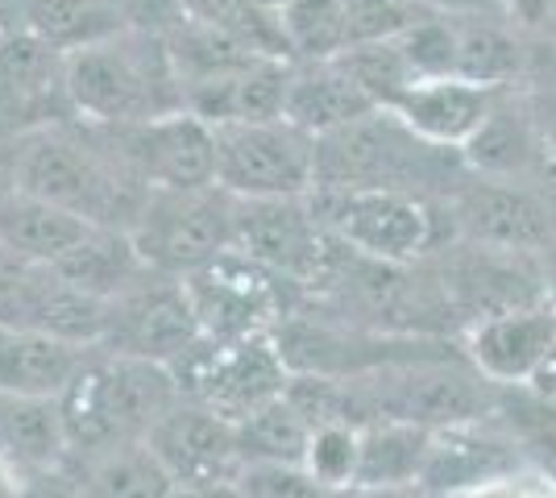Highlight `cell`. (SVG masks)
<instances>
[{
    "instance_id": "9",
    "label": "cell",
    "mask_w": 556,
    "mask_h": 498,
    "mask_svg": "<svg viewBox=\"0 0 556 498\" xmlns=\"http://www.w3.org/2000/svg\"><path fill=\"white\" fill-rule=\"evenodd\" d=\"M175 379H179L187 399H195V404L212 407L216 416L241 424L254 411L282 399L295 370L282 354L278 336H250V341H232V345L204 341L175 370Z\"/></svg>"
},
{
    "instance_id": "40",
    "label": "cell",
    "mask_w": 556,
    "mask_h": 498,
    "mask_svg": "<svg viewBox=\"0 0 556 498\" xmlns=\"http://www.w3.org/2000/svg\"><path fill=\"white\" fill-rule=\"evenodd\" d=\"M523 436H528L532 449H540L556 465V404L553 399H540V411L523 424Z\"/></svg>"
},
{
    "instance_id": "28",
    "label": "cell",
    "mask_w": 556,
    "mask_h": 498,
    "mask_svg": "<svg viewBox=\"0 0 556 498\" xmlns=\"http://www.w3.org/2000/svg\"><path fill=\"white\" fill-rule=\"evenodd\" d=\"M312 427L316 424L295 407V399L282 395L237 424V445H241L245 465H303Z\"/></svg>"
},
{
    "instance_id": "42",
    "label": "cell",
    "mask_w": 556,
    "mask_h": 498,
    "mask_svg": "<svg viewBox=\"0 0 556 498\" xmlns=\"http://www.w3.org/2000/svg\"><path fill=\"white\" fill-rule=\"evenodd\" d=\"M503 9L510 13V22H519L523 29H535L553 17L556 0H503Z\"/></svg>"
},
{
    "instance_id": "2",
    "label": "cell",
    "mask_w": 556,
    "mask_h": 498,
    "mask_svg": "<svg viewBox=\"0 0 556 498\" xmlns=\"http://www.w3.org/2000/svg\"><path fill=\"white\" fill-rule=\"evenodd\" d=\"M184 399L175 370L141 357H121L96 345L84 370L59 395L71 457L150 440L170 407Z\"/></svg>"
},
{
    "instance_id": "5",
    "label": "cell",
    "mask_w": 556,
    "mask_h": 498,
    "mask_svg": "<svg viewBox=\"0 0 556 498\" xmlns=\"http://www.w3.org/2000/svg\"><path fill=\"white\" fill-rule=\"evenodd\" d=\"M237 204L241 200L229 195L220 183L187 191H150L129 233L150 270L187 279L232 250Z\"/></svg>"
},
{
    "instance_id": "25",
    "label": "cell",
    "mask_w": 556,
    "mask_h": 498,
    "mask_svg": "<svg viewBox=\"0 0 556 498\" xmlns=\"http://www.w3.org/2000/svg\"><path fill=\"white\" fill-rule=\"evenodd\" d=\"M92 220L67 213V208H54L47 200H34L17 191L4 213H0V245H9L13 254H22L29 261H47L59 266L67 258L79 241L88 238Z\"/></svg>"
},
{
    "instance_id": "3",
    "label": "cell",
    "mask_w": 556,
    "mask_h": 498,
    "mask_svg": "<svg viewBox=\"0 0 556 498\" xmlns=\"http://www.w3.org/2000/svg\"><path fill=\"white\" fill-rule=\"evenodd\" d=\"M67 92L75 120L109 129L184 113V88L166 38L141 29H121L109 42L67 54Z\"/></svg>"
},
{
    "instance_id": "47",
    "label": "cell",
    "mask_w": 556,
    "mask_h": 498,
    "mask_svg": "<svg viewBox=\"0 0 556 498\" xmlns=\"http://www.w3.org/2000/svg\"><path fill=\"white\" fill-rule=\"evenodd\" d=\"M175 498H245L237 482H216V486H195V490H179Z\"/></svg>"
},
{
    "instance_id": "7",
    "label": "cell",
    "mask_w": 556,
    "mask_h": 498,
    "mask_svg": "<svg viewBox=\"0 0 556 498\" xmlns=\"http://www.w3.org/2000/svg\"><path fill=\"white\" fill-rule=\"evenodd\" d=\"M312 208L328 233L345 241L353 254L382 266H407L437 241V216L419 191H328L316 188Z\"/></svg>"
},
{
    "instance_id": "29",
    "label": "cell",
    "mask_w": 556,
    "mask_h": 498,
    "mask_svg": "<svg viewBox=\"0 0 556 498\" xmlns=\"http://www.w3.org/2000/svg\"><path fill=\"white\" fill-rule=\"evenodd\" d=\"M291 63L341 59L349 42V0H287L278 9Z\"/></svg>"
},
{
    "instance_id": "27",
    "label": "cell",
    "mask_w": 556,
    "mask_h": 498,
    "mask_svg": "<svg viewBox=\"0 0 556 498\" xmlns=\"http://www.w3.org/2000/svg\"><path fill=\"white\" fill-rule=\"evenodd\" d=\"M25 29L63 54L116 38L125 22L113 0H22Z\"/></svg>"
},
{
    "instance_id": "48",
    "label": "cell",
    "mask_w": 556,
    "mask_h": 498,
    "mask_svg": "<svg viewBox=\"0 0 556 498\" xmlns=\"http://www.w3.org/2000/svg\"><path fill=\"white\" fill-rule=\"evenodd\" d=\"M544 299H548V304L556 308V266L548 270V283H544Z\"/></svg>"
},
{
    "instance_id": "12",
    "label": "cell",
    "mask_w": 556,
    "mask_h": 498,
    "mask_svg": "<svg viewBox=\"0 0 556 498\" xmlns=\"http://www.w3.org/2000/svg\"><path fill=\"white\" fill-rule=\"evenodd\" d=\"M337 233H328L312 200H241L232 250L262 261L295 286H316L332 258Z\"/></svg>"
},
{
    "instance_id": "6",
    "label": "cell",
    "mask_w": 556,
    "mask_h": 498,
    "mask_svg": "<svg viewBox=\"0 0 556 498\" xmlns=\"http://www.w3.org/2000/svg\"><path fill=\"white\" fill-rule=\"evenodd\" d=\"M216 183L237 200H303L320 183L316 138L287 117L220 125Z\"/></svg>"
},
{
    "instance_id": "4",
    "label": "cell",
    "mask_w": 556,
    "mask_h": 498,
    "mask_svg": "<svg viewBox=\"0 0 556 498\" xmlns=\"http://www.w3.org/2000/svg\"><path fill=\"white\" fill-rule=\"evenodd\" d=\"M444 163H448L444 145L416 138L387 108L316 138V166H320L316 188L328 191H419L441 175Z\"/></svg>"
},
{
    "instance_id": "11",
    "label": "cell",
    "mask_w": 556,
    "mask_h": 498,
    "mask_svg": "<svg viewBox=\"0 0 556 498\" xmlns=\"http://www.w3.org/2000/svg\"><path fill=\"white\" fill-rule=\"evenodd\" d=\"M0 329H34L75 345H100L109 304L79 291L47 261H29L0 245Z\"/></svg>"
},
{
    "instance_id": "30",
    "label": "cell",
    "mask_w": 556,
    "mask_h": 498,
    "mask_svg": "<svg viewBox=\"0 0 556 498\" xmlns=\"http://www.w3.org/2000/svg\"><path fill=\"white\" fill-rule=\"evenodd\" d=\"M535 158H540V138L532 117H515L503 104H494L482 129L462 145V163L478 175H515Z\"/></svg>"
},
{
    "instance_id": "21",
    "label": "cell",
    "mask_w": 556,
    "mask_h": 498,
    "mask_svg": "<svg viewBox=\"0 0 556 498\" xmlns=\"http://www.w3.org/2000/svg\"><path fill=\"white\" fill-rule=\"evenodd\" d=\"M0 452L25 477L63 470L71 461L63 404L59 399H38V395L0 391Z\"/></svg>"
},
{
    "instance_id": "19",
    "label": "cell",
    "mask_w": 556,
    "mask_h": 498,
    "mask_svg": "<svg viewBox=\"0 0 556 498\" xmlns=\"http://www.w3.org/2000/svg\"><path fill=\"white\" fill-rule=\"evenodd\" d=\"M494 104H498L494 88H478V84L453 75V79H424V84H416L391 113L416 138L462 154V145L482 129V120L494 113Z\"/></svg>"
},
{
    "instance_id": "32",
    "label": "cell",
    "mask_w": 556,
    "mask_h": 498,
    "mask_svg": "<svg viewBox=\"0 0 556 498\" xmlns=\"http://www.w3.org/2000/svg\"><path fill=\"white\" fill-rule=\"evenodd\" d=\"M523 72V50L503 25L462 22V50H457V79H469L478 88L503 92Z\"/></svg>"
},
{
    "instance_id": "8",
    "label": "cell",
    "mask_w": 556,
    "mask_h": 498,
    "mask_svg": "<svg viewBox=\"0 0 556 498\" xmlns=\"http://www.w3.org/2000/svg\"><path fill=\"white\" fill-rule=\"evenodd\" d=\"M187 295L195 304L200 329L212 345H232L250 336H275L291 320V291L295 283L266 270L245 254H220L204 270L187 274Z\"/></svg>"
},
{
    "instance_id": "23",
    "label": "cell",
    "mask_w": 556,
    "mask_h": 498,
    "mask_svg": "<svg viewBox=\"0 0 556 498\" xmlns=\"http://www.w3.org/2000/svg\"><path fill=\"white\" fill-rule=\"evenodd\" d=\"M54 270H59L63 279H71L79 291L104 299V304L121 299V295L134 291L146 274H154V270L146 266V258L138 254L134 233H129V229H109V225H92L88 238L79 241Z\"/></svg>"
},
{
    "instance_id": "41",
    "label": "cell",
    "mask_w": 556,
    "mask_h": 498,
    "mask_svg": "<svg viewBox=\"0 0 556 498\" xmlns=\"http://www.w3.org/2000/svg\"><path fill=\"white\" fill-rule=\"evenodd\" d=\"M535 138H540V158L556 175V95H540L532 108Z\"/></svg>"
},
{
    "instance_id": "44",
    "label": "cell",
    "mask_w": 556,
    "mask_h": 498,
    "mask_svg": "<svg viewBox=\"0 0 556 498\" xmlns=\"http://www.w3.org/2000/svg\"><path fill=\"white\" fill-rule=\"evenodd\" d=\"M535 391V399H553L556 404V345H553V354L544 357V366L535 370V379L528 382Z\"/></svg>"
},
{
    "instance_id": "46",
    "label": "cell",
    "mask_w": 556,
    "mask_h": 498,
    "mask_svg": "<svg viewBox=\"0 0 556 498\" xmlns=\"http://www.w3.org/2000/svg\"><path fill=\"white\" fill-rule=\"evenodd\" d=\"M13 195H17V175H13V145H9V150H0V213Z\"/></svg>"
},
{
    "instance_id": "18",
    "label": "cell",
    "mask_w": 556,
    "mask_h": 498,
    "mask_svg": "<svg viewBox=\"0 0 556 498\" xmlns=\"http://www.w3.org/2000/svg\"><path fill=\"white\" fill-rule=\"evenodd\" d=\"M457 229L478 250L498 254H532L553 238L548 208L523 188L478 183L457 200Z\"/></svg>"
},
{
    "instance_id": "26",
    "label": "cell",
    "mask_w": 556,
    "mask_h": 498,
    "mask_svg": "<svg viewBox=\"0 0 556 498\" xmlns=\"http://www.w3.org/2000/svg\"><path fill=\"white\" fill-rule=\"evenodd\" d=\"M428 449L432 427L407 420H370L362 424V461L353 486H419Z\"/></svg>"
},
{
    "instance_id": "17",
    "label": "cell",
    "mask_w": 556,
    "mask_h": 498,
    "mask_svg": "<svg viewBox=\"0 0 556 498\" xmlns=\"http://www.w3.org/2000/svg\"><path fill=\"white\" fill-rule=\"evenodd\" d=\"M556 345V308L528 304V308H510L498 316H486L469 329V366L490 382H532L535 370L544 366V357Z\"/></svg>"
},
{
    "instance_id": "39",
    "label": "cell",
    "mask_w": 556,
    "mask_h": 498,
    "mask_svg": "<svg viewBox=\"0 0 556 498\" xmlns=\"http://www.w3.org/2000/svg\"><path fill=\"white\" fill-rule=\"evenodd\" d=\"M22 498H88V495H84V486L75 482V474L63 465V470H50V474L25 477Z\"/></svg>"
},
{
    "instance_id": "16",
    "label": "cell",
    "mask_w": 556,
    "mask_h": 498,
    "mask_svg": "<svg viewBox=\"0 0 556 498\" xmlns=\"http://www.w3.org/2000/svg\"><path fill=\"white\" fill-rule=\"evenodd\" d=\"M515 470H519L515 445L482 427V420L437 427L424 474H419V490H428L432 498L478 495L494 482L515 477Z\"/></svg>"
},
{
    "instance_id": "20",
    "label": "cell",
    "mask_w": 556,
    "mask_h": 498,
    "mask_svg": "<svg viewBox=\"0 0 556 498\" xmlns=\"http://www.w3.org/2000/svg\"><path fill=\"white\" fill-rule=\"evenodd\" d=\"M96 345H75L34 329H0V391L59 399Z\"/></svg>"
},
{
    "instance_id": "35",
    "label": "cell",
    "mask_w": 556,
    "mask_h": 498,
    "mask_svg": "<svg viewBox=\"0 0 556 498\" xmlns=\"http://www.w3.org/2000/svg\"><path fill=\"white\" fill-rule=\"evenodd\" d=\"M437 13H441L437 0H349V42L353 47L394 42Z\"/></svg>"
},
{
    "instance_id": "43",
    "label": "cell",
    "mask_w": 556,
    "mask_h": 498,
    "mask_svg": "<svg viewBox=\"0 0 556 498\" xmlns=\"http://www.w3.org/2000/svg\"><path fill=\"white\" fill-rule=\"evenodd\" d=\"M337 498H432L419 486H349L337 490Z\"/></svg>"
},
{
    "instance_id": "1",
    "label": "cell",
    "mask_w": 556,
    "mask_h": 498,
    "mask_svg": "<svg viewBox=\"0 0 556 498\" xmlns=\"http://www.w3.org/2000/svg\"><path fill=\"white\" fill-rule=\"evenodd\" d=\"M17 191L109 229H134L150 188L129 166L116 129L59 120L13 138Z\"/></svg>"
},
{
    "instance_id": "14",
    "label": "cell",
    "mask_w": 556,
    "mask_h": 498,
    "mask_svg": "<svg viewBox=\"0 0 556 498\" xmlns=\"http://www.w3.org/2000/svg\"><path fill=\"white\" fill-rule=\"evenodd\" d=\"M75 120L67 92V54L29 29L0 38V125L17 133Z\"/></svg>"
},
{
    "instance_id": "31",
    "label": "cell",
    "mask_w": 556,
    "mask_h": 498,
    "mask_svg": "<svg viewBox=\"0 0 556 498\" xmlns=\"http://www.w3.org/2000/svg\"><path fill=\"white\" fill-rule=\"evenodd\" d=\"M184 17L195 25H208L216 34H229L241 47L257 50L266 59H291L282 22L275 9H266L262 0H179Z\"/></svg>"
},
{
    "instance_id": "38",
    "label": "cell",
    "mask_w": 556,
    "mask_h": 498,
    "mask_svg": "<svg viewBox=\"0 0 556 498\" xmlns=\"http://www.w3.org/2000/svg\"><path fill=\"white\" fill-rule=\"evenodd\" d=\"M116 13L125 29H141V34H170L187 22L184 17V4L179 0H113Z\"/></svg>"
},
{
    "instance_id": "15",
    "label": "cell",
    "mask_w": 556,
    "mask_h": 498,
    "mask_svg": "<svg viewBox=\"0 0 556 498\" xmlns=\"http://www.w3.org/2000/svg\"><path fill=\"white\" fill-rule=\"evenodd\" d=\"M146 445L159 452V461L166 465V474L175 477L179 490L237 482L245 470V457L237 445V424L187 395L159 420Z\"/></svg>"
},
{
    "instance_id": "36",
    "label": "cell",
    "mask_w": 556,
    "mask_h": 498,
    "mask_svg": "<svg viewBox=\"0 0 556 498\" xmlns=\"http://www.w3.org/2000/svg\"><path fill=\"white\" fill-rule=\"evenodd\" d=\"M403 59L412 63L416 79H453L457 75V50H462V22H453L448 13H437L416 29H407L403 38H394Z\"/></svg>"
},
{
    "instance_id": "13",
    "label": "cell",
    "mask_w": 556,
    "mask_h": 498,
    "mask_svg": "<svg viewBox=\"0 0 556 498\" xmlns=\"http://www.w3.org/2000/svg\"><path fill=\"white\" fill-rule=\"evenodd\" d=\"M116 142L150 191H187L216 183V129L191 113L116 129Z\"/></svg>"
},
{
    "instance_id": "22",
    "label": "cell",
    "mask_w": 556,
    "mask_h": 498,
    "mask_svg": "<svg viewBox=\"0 0 556 498\" xmlns=\"http://www.w3.org/2000/svg\"><path fill=\"white\" fill-rule=\"evenodd\" d=\"M370 113H378V104L349 79V72L337 59L291 67V88H287V113L282 117L295 120L312 138L345 129V125L370 117Z\"/></svg>"
},
{
    "instance_id": "34",
    "label": "cell",
    "mask_w": 556,
    "mask_h": 498,
    "mask_svg": "<svg viewBox=\"0 0 556 498\" xmlns=\"http://www.w3.org/2000/svg\"><path fill=\"white\" fill-rule=\"evenodd\" d=\"M357 461H362V424L349 420H328L312 427V440L303 452V470L328 490H349L357 482Z\"/></svg>"
},
{
    "instance_id": "33",
    "label": "cell",
    "mask_w": 556,
    "mask_h": 498,
    "mask_svg": "<svg viewBox=\"0 0 556 498\" xmlns=\"http://www.w3.org/2000/svg\"><path fill=\"white\" fill-rule=\"evenodd\" d=\"M337 63H341V67L349 72V79H353L362 92L370 95L378 108H387V113H391L394 104H399V100H403V95L419 84L416 72H412V63L403 59L399 42H370V47H353V50H345Z\"/></svg>"
},
{
    "instance_id": "10",
    "label": "cell",
    "mask_w": 556,
    "mask_h": 498,
    "mask_svg": "<svg viewBox=\"0 0 556 498\" xmlns=\"http://www.w3.org/2000/svg\"><path fill=\"white\" fill-rule=\"evenodd\" d=\"M204 341L208 336L200 329L187 283L154 270L134 291H125L121 299L109 304V329H104L100 349L179 370Z\"/></svg>"
},
{
    "instance_id": "45",
    "label": "cell",
    "mask_w": 556,
    "mask_h": 498,
    "mask_svg": "<svg viewBox=\"0 0 556 498\" xmlns=\"http://www.w3.org/2000/svg\"><path fill=\"white\" fill-rule=\"evenodd\" d=\"M25 490V474L0 452V498H22Z\"/></svg>"
},
{
    "instance_id": "37",
    "label": "cell",
    "mask_w": 556,
    "mask_h": 498,
    "mask_svg": "<svg viewBox=\"0 0 556 498\" xmlns=\"http://www.w3.org/2000/svg\"><path fill=\"white\" fill-rule=\"evenodd\" d=\"M237 486L245 498H337L303 465H245Z\"/></svg>"
},
{
    "instance_id": "24",
    "label": "cell",
    "mask_w": 556,
    "mask_h": 498,
    "mask_svg": "<svg viewBox=\"0 0 556 498\" xmlns=\"http://www.w3.org/2000/svg\"><path fill=\"white\" fill-rule=\"evenodd\" d=\"M67 470L88 498H175L179 486L146 440L71 457Z\"/></svg>"
}]
</instances>
